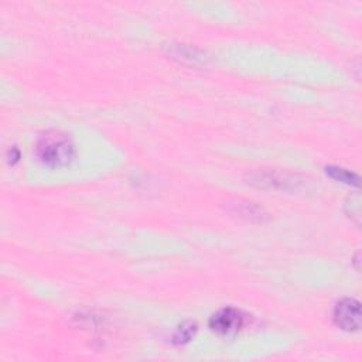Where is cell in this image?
I'll use <instances>...</instances> for the list:
<instances>
[{
	"instance_id": "1",
	"label": "cell",
	"mask_w": 362,
	"mask_h": 362,
	"mask_svg": "<svg viewBox=\"0 0 362 362\" xmlns=\"http://www.w3.org/2000/svg\"><path fill=\"white\" fill-rule=\"evenodd\" d=\"M39 159L49 167H65L75 159V145L70 135L61 131L43 134L36 145Z\"/></svg>"
},
{
	"instance_id": "2",
	"label": "cell",
	"mask_w": 362,
	"mask_h": 362,
	"mask_svg": "<svg viewBox=\"0 0 362 362\" xmlns=\"http://www.w3.org/2000/svg\"><path fill=\"white\" fill-rule=\"evenodd\" d=\"M332 318L338 328L348 332L358 331L361 328V321H362L359 302L355 299L340 300L334 307Z\"/></svg>"
},
{
	"instance_id": "3",
	"label": "cell",
	"mask_w": 362,
	"mask_h": 362,
	"mask_svg": "<svg viewBox=\"0 0 362 362\" xmlns=\"http://www.w3.org/2000/svg\"><path fill=\"white\" fill-rule=\"evenodd\" d=\"M245 317L233 307H224L209 318V328L219 335H235L244 327Z\"/></svg>"
},
{
	"instance_id": "4",
	"label": "cell",
	"mask_w": 362,
	"mask_h": 362,
	"mask_svg": "<svg viewBox=\"0 0 362 362\" xmlns=\"http://www.w3.org/2000/svg\"><path fill=\"white\" fill-rule=\"evenodd\" d=\"M231 209L233 212H236L239 216H243L245 219H251V221H264L265 214L262 211V208H259L258 205L248 202V201H235L231 202Z\"/></svg>"
},
{
	"instance_id": "5",
	"label": "cell",
	"mask_w": 362,
	"mask_h": 362,
	"mask_svg": "<svg viewBox=\"0 0 362 362\" xmlns=\"http://www.w3.org/2000/svg\"><path fill=\"white\" fill-rule=\"evenodd\" d=\"M325 173L331 179L337 180L340 183L354 186V187L359 186V177L355 173H352L347 169H342V167H338V166H328V167H325Z\"/></svg>"
},
{
	"instance_id": "6",
	"label": "cell",
	"mask_w": 362,
	"mask_h": 362,
	"mask_svg": "<svg viewBox=\"0 0 362 362\" xmlns=\"http://www.w3.org/2000/svg\"><path fill=\"white\" fill-rule=\"evenodd\" d=\"M197 332V324L195 323H184L179 327L176 334L173 335V342L174 344H186L188 342Z\"/></svg>"
}]
</instances>
